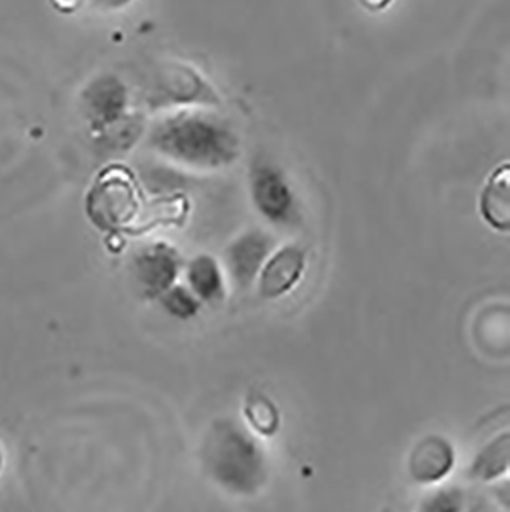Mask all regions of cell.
Returning <instances> with one entry per match:
<instances>
[{"label":"cell","mask_w":510,"mask_h":512,"mask_svg":"<svg viewBox=\"0 0 510 512\" xmlns=\"http://www.w3.org/2000/svg\"><path fill=\"white\" fill-rule=\"evenodd\" d=\"M158 302L170 318L178 319V321H190V319L197 318L204 306L203 302L190 292L186 284L178 283L163 293Z\"/></svg>","instance_id":"cell-13"},{"label":"cell","mask_w":510,"mask_h":512,"mask_svg":"<svg viewBox=\"0 0 510 512\" xmlns=\"http://www.w3.org/2000/svg\"><path fill=\"white\" fill-rule=\"evenodd\" d=\"M463 512H494V509H492V506L489 505L486 500L478 497V499H475L471 505L466 506L465 511Z\"/></svg>","instance_id":"cell-17"},{"label":"cell","mask_w":510,"mask_h":512,"mask_svg":"<svg viewBox=\"0 0 510 512\" xmlns=\"http://www.w3.org/2000/svg\"><path fill=\"white\" fill-rule=\"evenodd\" d=\"M140 207V194L128 169H108L86 197L89 218L103 230L126 229Z\"/></svg>","instance_id":"cell-5"},{"label":"cell","mask_w":510,"mask_h":512,"mask_svg":"<svg viewBox=\"0 0 510 512\" xmlns=\"http://www.w3.org/2000/svg\"><path fill=\"white\" fill-rule=\"evenodd\" d=\"M307 267V252L298 244L276 247L256 279L258 295L267 301L285 298L302 283Z\"/></svg>","instance_id":"cell-8"},{"label":"cell","mask_w":510,"mask_h":512,"mask_svg":"<svg viewBox=\"0 0 510 512\" xmlns=\"http://www.w3.org/2000/svg\"><path fill=\"white\" fill-rule=\"evenodd\" d=\"M249 410L261 413V416L259 414L258 416H250L256 430L262 431V433H272L275 430L276 422H278V411L270 404V401L258 399V401L250 405Z\"/></svg>","instance_id":"cell-16"},{"label":"cell","mask_w":510,"mask_h":512,"mask_svg":"<svg viewBox=\"0 0 510 512\" xmlns=\"http://www.w3.org/2000/svg\"><path fill=\"white\" fill-rule=\"evenodd\" d=\"M276 247L275 238L262 229H250L238 235L224 253L223 267L230 283L238 290L252 289Z\"/></svg>","instance_id":"cell-7"},{"label":"cell","mask_w":510,"mask_h":512,"mask_svg":"<svg viewBox=\"0 0 510 512\" xmlns=\"http://www.w3.org/2000/svg\"><path fill=\"white\" fill-rule=\"evenodd\" d=\"M200 462L210 482L229 496H258L270 479V460L258 437L230 417L216 419L204 434Z\"/></svg>","instance_id":"cell-2"},{"label":"cell","mask_w":510,"mask_h":512,"mask_svg":"<svg viewBox=\"0 0 510 512\" xmlns=\"http://www.w3.org/2000/svg\"><path fill=\"white\" fill-rule=\"evenodd\" d=\"M131 88L115 74H102L86 86L82 109L89 131L108 145L131 146L143 132L140 117L132 111Z\"/></svg>","instance_id":"cell-3"},{"label":"cell","mask_w":510,"mask_h":512,"mask_svg":"<svg viewBox=\"0 0 510 512\" xmlns=\"http://www.w3.org/2000/svg\"><path fill=\"white\" fill-rule=\"evenodd\" d=\"M184 264L177 247L166 241H154L141 247L132 261V275L141 296L149 301H158L163 293L178 283Z\"/></svg>","instance_id":"cell-6"},{"label":"cell","mask_w":510,"mask_h":512,"mask_svg":"<svg viewBox=\"0 0 510 512\" xmlns=\"http://www.w3.org/2000/svg\"><path fill=\"white\" fill-rule=\"evenodd\" d=\"M184 278L190 292L203 304L215 306L226 299L227 275L220 261L209 253H200L184 264Z\"/></svg>","instance_id":"cell-10"},{"label":"cell","mask_w":510,"mask_h":512,"mask_svg":"<svg viewBox=\"0 0 510 512\" xmlns=\"http://www.w3.org/2000/svg\"><path fill=\"white\" fill-rule=\"evenodd\" d=\"M5 465H7V450H5L2 440H0V476L4 473Z\"/></svg>","instance_id":"cell-18"},{"label":"cell","mask_w":510,"mask_h":512,"mask_svg":"<svg viewBox=\"0 0 510 512\" xmlns=\"http://www.w3.org/2000/svg\"><path fill=\"white\" fill-rule=\"evenodd\" d=\"M134 0H51V5L62 14H76L80 11L111 13L128 7Z\"/></svg>","instance_id":"cell-15"},{"label":"cell","mask_w":510,"mask_h":512,"mask_svg":"<svg viewBox=\"0 0 510 512\" xmlns=\"http://www.w3.org/2000/svg\"><path fill=\"white\" fill-rule=\"evenodd\" d=\"M146 140L158 157L189 171H221L241 154L232 125L215 112L195 106L161 112L149 126Z\"/></svg>","instance_id":"cell-1"},{"label":"cell","mask_w":510,"mask_h":512,"mask_svg":"<svg viewBox=\"0 0 510 512\" xmlns=\"http://www.w3.org/2000/svg\"><path fill=\"white\" fill-rule=\"evenodd\" d=\"M481 220L497 232H509L510 172L509 163L498 166L484 184L478 198Z\"/></svg>","instance_id":"cell-11"},{"label":"cell","mask_w":510,"mask_h":512,"mask_svg":"<svg viewBox=\"0 0 510 512\" xmlns=\"http://www.w3.org/2000/svg\"><path fill=\"white\" fill-rule=\"evenodd\" d=\"M249 191L256 212L278 227L296 226L301 207L293 184L281 166L267 158H256L250 166Z\"/></svg>","instance_id":"cell-4"},{"label":"cell","mask_w":510,"mask_h":512,"mask_svg":"<svg viewBox=\"0 0 510 512\" xmlns=\"http://www.w3.org/2000/svg\"><path fill=\"white\" fill-rule=\"evenodd\" d=\"M455 451L451 442L442 436L425 437L411 451L408 460L409 476L422 485H435L451 474Z\"/></svg>","instance_id":"cell-9"},{"label":"cell","mask_w":510,"mask_h":512,"mask_svg":"<svg viewBox=\"0 0 510 512\" xmlns=\"http://www.w3.org/2000/svg\"><path fill=\"white\" fill-rule=\"evenodd\" d=\"M509 471V433H500L489 440L472 460L469 479L491 483L501 479Z\"/></svg>","instance_id":"cell-12"},{"label":"cell","mask_w":510,"mask_h":512,"mask_svg":"<svg viewBox=\"0 0 510 512\" xmlns=\"http://www.w3.org/2000/svg\"><path fill=\"white\" fill-rule=\"evenodd\" d=\"M466 496L458 486H448L432 491L420 503L417 512H463Z\"/></svg>","instance_id":"cell-14"}]
</instances>
